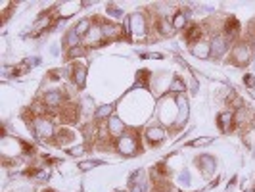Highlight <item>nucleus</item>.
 Returning <instances> with one entry per match:
<instances>
[{"instance_id":"4468645a","label":"nucleus","mask_w":255,"mask_h":192,"mask_svg":"<svg viewBox=\"0 0 255 192\" xmlns=\"http://www.w3.org/2000/svg\"><path fill=\"white\" fill-rule=\"evenodd\" d=\"M175 100H177V106H179V117H177L175 125H173L171 129H173V131H180V129L188 123V115H190V102H188V98H186V96H177Z\"/></svg>"},{"instance_id":"f8f14e48","label":"nucleus","mask_w":255,"mask_h":192,"mask_svg":"<svg viewBox=\"0 0 255 192\" xmlns=\"http://www.w3.org/2000/svg\"><path fill=\"white\" fill-rule=\"evenodd\" d=\"M106 127H108V133H110V137L117 141L121 135H125L128 131V125L125 123V119L121 117L119 114H114L108 121H106Z\"/></svg>"},{"instance_id":"ddd939ff","label":"nucleus","mask_w":255,"mask_h":192,"mask_svg":"<svg viewBox=\"0 0 255 192\" xmlns=\"http://www.w3.org/2000/svg\"><path fill=\"white\" fill-rule=\"evenodd\" d=\"M188 52L196 60H211V42H209V37H204L202 40L190 44Z\"/></svg>"},{"instance_id":"f3484780","label":"nucleus","mask_w":255,"mask_h":192,"mask_svg":"<svg viewBox=\"0 0 255 192\" xmlns=\"http://www.w3.org/2000/svg\"><path fill=\"white\" fill-rule=\"evenodd\" d=\"M217 127L223 135H229L230 131H234V129H236V125H234V110L227 108V110L219 112L217 114Z\"/></svg>"},{"instance_id":"f03ea898","label":"nucleus","mask_w":255,"mask_h":192,"mask_svg":"<svg viewBox=\"0 0 255 192\" xmlns=\"http://www.w3.org/2000/svg\"><path fill=\"white\" fill-rule=\"evenodd\" d=\"M115 152L123 158H134L142 154L144 150V139H142V133L136 131L134 127H128V131L125 135H121L117 141H114Z\"/></svg>"},{"instance_id":"cd10ccee","label":"nucleus","mask_w":255,"mask_h":192,"mask_svg":"<svg viewBox=\"0 0 255 192\" xmlns=\"http://www.w3.org/2000/svg\"><path fill=\"white\" fill-rule=\"evenodd\" d=\"M215 141V137H200V139H194V141L188 142L190 148H198V146H207Z\"/></svg>"},{"instance_id":"412c9836","label":"nucleus","mask_w":255,"mask_h":192,"mask_svg":"<svg viewBox=\"0 0 255 192\" xmlns=\"http://www.w3.org/2000/svg\"><path fill=\"white\" fill-rule=\"evenodd\" d=\"M71 142H75V133L67 127L58 129V135H56L54 144H56V146H67V144H71Z\"/></svg>"},{"instance_id":"bb28decb","label":"nucleus","mask_w":255,"mask_h":192,"mask_svg":"<svg viewBox=\"0 0 255 192\" xmlns=\"http://www.w3.org/2000/svg\"><path fill=\"white\" fill-rule=\"evenodd\" d=\"M106 162L104 160H89V162H79V171H90V169H94V167L98 166H104Z\"/></svg>"},{"instance_id":"72a5a7b5","label":"nucleus","mask_w":255,"mask_h":192,"mask_svg":"<svg viewBox=\"0 0 255 192\" xmlns=\"http://www.w3.org/2000/svg\"><path fill=\"white\" fill-rule=\"evenodd\" d=\"M114 192H130V191H125V189H115Z\"/></svg>"},{"instance_id":"6e6552de","label":"nucleus","mask_w":255,"mask_h":192,"mask_svg":"<svg viewBox=\"0 0 255 192\" xmlns=\"http://www.w3.org/2000/svg\"><path fill=\"white\" fill-rule=\"evenodd\" d=\"M194 164L198 167V171L202 173V177L204 179H211V177H215V173H217V158L215 156H211V154H200V156H196L194 158Z\"/></svg>"},{"instance_id":"a878e982","label":"nucleus","mask_w":255,"mask_h":192,"mask_svg":"<svg viewBox=\"0 0 255 192\" xmlns=\"http://www.w3.org/2000/svg\"><path fill=\"white\" fill-rule=\"evenodd\" d=\"M106 13H108V17H112V19H123V17H125L123 8L114 4V2H110V4L106 6Z\"/></svg>"},{"instance_id":"c756f323","label":"nucleus","mask_w":255,"mask_h":192,"mask_svg":"<svg viewBox=\"0 0 255 192\" xmlns=\"http://www.w3.org/2000/svg\"><path fill=\"white\" fill-rule=\"evenodd\" d=\"M188 92H190V94H198V92H200V81L196 79V75L192 77L190 83H188Z\"/></svg>"},{"instance_id":"f704fd0d","label":"nucleus","mask_w":255,"mask_h":192,"mask_svg":"<svg viewBox=\"0 0 255 192\" xmlns=\"http://www.w3.org/2000/svg\"><path fill=\"white\" fill-rule=\"evenodd\" d=\"M46 192H52V191H46Z\"/></svg>"},{"instance_id":"39448f33","label":"nucleus","mask_w":255,"mask_h":192,"mask_svg":"<svg viewBox=\"0 0 255 192\" xmlns=\"http://www.w3.org/2000/svg\"><path fill=\"white\" fill-rule=\"evenodd\" d=\"M42 104L46 106L48 115H56L64 110V106L67 104V94L62 89H46L40 96Z\"/></svg>"},{"instance_id":"2eb2a0df","label":"nucleus","mask_w":255,"mask_h":192,"mask_svg":"<svg viewBox=\"0 0 255 192\" xmlns=\"http://www.w3.org/2000/svg\"><path fill=\"white\" fill-rule=\"evenodd\" d=\"M153 33L161 38H169L177 35L175 27L171 23V17H155V21H153Z\"/></svg>"},{"instance_id":"473e14b6","label":"nucleus","mask_w":255,"mask_h":192,"mask_svg":"<svg viewBox=\"0 0 255 192\" xmlns=\"http://www.w3.org/2000/svg\"><path fill=\"white\" fill-rule=\"evenodd\" d=\"M50 54H52V56H60V46H58V44H52Z\"/></svg>"},{"instance_id":"7ed1b4c3","label":"nucleus","mask_w":255,"mask_h":192,"mask_svg":"<svg viewBox=\"0 0 255 192\" xmlns=\"http://www.w3.org/2000/svg\"><path fill=\"white\" fill-rule=\"evenodd\" d=\"M227 60L234 67H248V65H252L255 60V42L250 40V38H238L232 44Z\"/></svg>"},{"instance_id":"393cba45","label":"nucleus","mask_w":255,"mask_h":192,"mask_svg":"<svg viewBox=\"0 0 255 192\" xmlns=\"http://www.w3.org/2000/svg\"><path fill=\"white\" fill-rule=\"evenodd\" d=\"M175 183L179 185V187H182V189H190L192 187V173L190 169H180L179 175H177V179H175Z\"/></svg>"},{"instance_id":"6ab92c4d","label":"nucleus","mask_w":255,"mask_h":192,"mask_svg":"<svg viewBox=\"0 0 255 192\" xmlns=\"http://www.w3.org/2000/svg\"><path fill=\"white\" fill-rule=\"evenodd\" d=\"M115 108H117V106H115L114 102L96 106V110L92 112V119H94L96 123H106V121L115 114Z\"/></svg>"},{"instance_id":"7c9ffc66","label":"nucleus","mask_w":255,"mask_h":192,"mask_svg":"<svg viewBox=\"0 0 255 192\" xmlns=\"http://www.w3.org/2000/svg\"><path fill=\"white\" fill-rule=\"evenodd\" d=\"M85 150H87V148H85V144H79V146H73V148L69 150V154H71V156H83Z\"/></svg>"},{"instance_id":"9b49d317","label":"nucleus","mask_w":255,"mask_h":192,"mask_svg":"<svg viewBox=\"0 0 255 192\" xmlns=\"http://www.w3.org/2000/svg\"><path fill=\"white\" fill-rule=\"evenodd\" d=\"M87 77H89V67L83 64V62H73L71 64V85L75 89L83 90L87 87Z\"/></svg>"},{"instance_id":"dca6fc26","label":"nucleus","mask_w":255,"mask_h":192,"mask_svg":"<svg viewBox=\"0 0 255 192\" xmlns=\"http://www.w3.org/2000/svg\"><path fill=\"white\" fill-rule=\"evenodd\" d=\"M190 10H188V6L186 8H179V10H175L173 15H171V23L175 27V31L177 33H182L186 27L190 25Z\"/></svg>"},{"instance_id":"9d476101","label":"nucleus","mask_w":255,"mask_h":192,"mask_svg":"<svg viewBox=\"0 0 255 192\" xmlns=\"http://www.w3.org/2000/svg\"><path fill=\"white\" fill-rule=\"evenodd\" d=\"M102 33H104V40H106V42H117V40L127 38V33H125V29H123V23L110 21L108 17H102Z\"/></svg>"},{"instance_id":"f257e3e1","label":"nucleus","mask_w":255,"mask_h":192,"mask_svg":"<svg viewBox=\"0 0 255 192\" xmlns=\"http://www.w3.org/2000/svg\"><path fill=\"white\" fill-rule=\"evenodd\" d=\"M123 29L127 33V38L132 37L134 40H148L153 31L148 13L142 12V10L128 13L127 17L123 19Z\"/></svg>"},{"instance_id":"2f4dec72","label":"nucleus","mask_w":255,"mask_h":192,"mask_svg":"<svg viewBox=\"0 0 255 192\" xmlns=\"http://www.w3.org/2000/svg\"><path fill=\"white\" fill-rule=\"evenodd\" d=\"M25 62H27V65H29V69H33V67L40 65V58H38V56H33V58H27Z\"/></svg>"},{"instance_id":"a211bd4d","label":"nucleus","mask_w":255,"mask_h":192,"mask_svg":"<svg viewBox=\"0 0 255 192\" xmlns=\"http://www.w3.org/2000/svg\"><path fill=\"white\" fill-rule=\"evenodd\" d=\"M186 92H188V83L180 75L171 77V81L167 85V94L173 96V98H177V96H186Z\"/></svg>"},{"instance_id":"1a4fd4ad","label":"nucleus","mask_w":255,"mask_h":192,"mask_svg":"<svg viewBox=\"0 0 255 192\" xmlns=\"http://www.w3.org/2000/svg\"><path fill=\"white\" fill-rule=\"evenodd\" d=\"M102 44H106L102 33V17H92V27H90L89 35L83 38V46L90 50V48H96Z\"/></svg>"},{"instance_id":"b1692460","label":"nucleus","mask_w":255,"mask_h":192,"mask_svg":"<svg viewBox=\"0 0 255 192\" xmlns=\"http://www.w3.org/2000/svg\"><path fill=\"white\" fill-rule=\"evenodd\" d=\"M62 42H64L65 50H67V48H73V46H79V44H83V38L79 37L75 31H73V27H71V29H67V31H65L64 40H62Z\"/></svg>"},{"instance_id":"423d86ee","label":"nucleus","mask_w":255,"mask_h":192,"mask_svg":"<svg viewBox=\"0 0 255 192\" xmlns=\"http://www.w3.org/2000/svg\"><path fill=\"white\" fill-rule=\"evenodd\" d=\"M167 137H169V129L165 125H161V123H150L148 127L144 129V133H142V139H144V144L146 146H150V148H157V146H161L163 142L167 141Z\"/></svg>"},{"instance_id":"aec40b11","label":"nucleus","mask_w":255,"mask_h":192,"mask_svg":"<svg viewBox=\"0 0 255 192\" xmlns=\"http://www.w3.org/2000/svg\"><path fill=\"white\" fill-rule=\"evenodd\" d=\"M252 121H254V117H252V112H250V108H248L246 104L234 110V125H236V127L248 129L252 125Z\"/></svg>"},{"instance_id":"0eeeda50","label":"nucleus","mask_w":255,"mask_h":192,"mask_svg":"<svg viewBox=\"0 0 255 192\" xmlns=\"http://www.w3.org/2000/svg\"><path fill=\"white\" fill-rule=\"evenodd\" d=\"M209 42H211V58L213 60H223L225 56L230 54V48L236 40H232L230 37H227L223 31L221 33H215L209 37Z\"/></svg>"},{"instance_id":"5701e85b","label":"nucleus","mask_w":255,"mask_h":192,"mask_svg":"<svg viewBox=\"0 0 255 192\" xmlns=\"http://www.w3.org/2000/svg\"><path fill=\"white\" fill-rule=\"evenodd\" d=\"M87 48L83 46V44H79V46H73V48H67L65 50V58H67V62L69 64H73L77 60H81V58H85L87 56Z\"/></svg>"},{"instance_id":"c85d7f7f","label":"nucleus","mask_w":255,"mask_h":192,"mask_svg":"<svg viewBox=\"0 0 255 192\" xmlns=\"http://www.w3.org/2000/svg\"><path fill=\"white\" fill-rule=\"evenodd\" d=\"M242 83L248 90H255V75L254 73H246L242 79Z\"/></svg>"},{"instance_id":"4be33fe9","label":"nucleus","mask_w":255,"mask_h":192,"mask_svg":"<svg viewBox=\"0 0 255 192\" xmlns=\"http://www.w3.org/2000/svg\"><path fill=\"white\" fill-rule=\"evenodd\" d=\"M90 27H92V17H81V19H77V23L73 25V31L81 38H85L89 35Z\"/></svg>"},{"instance_id":"20e7f679","label":"nucleus","mask_w":255,"mask_h":192,"mask_svg":"<svg viewBox=\"0 0 255 192\" xmlns=\"http://www.w3.org/2000/svg\"><path fill=\"white\" fill-rule=\"evenodd\" d=\"M29 131L33 133V139L40 142H54L58 135V127L52 119V115H37L29 119Z\"/></svg>"}]
</instances>
